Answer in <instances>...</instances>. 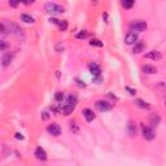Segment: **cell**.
Masks as SVG:
<instances>
[{"label":"cell","mask_w":166,"mask_h":166,"mask_svg":"<svg viewBox=\"0 0 166 166\" xmlns=\"http://www.w3.org/2000/svg\"><path fill=\"white\" fill-rule=\"evenodd\" d=\"M75 106H77V97L73 96V95H70V96L68 97V100H66V104L62 105L61 112L65 115H69L70 113H73V110L75 109Z\"/></svg>","instance_id":"6da1fadb"},{"label":"cell","mask_w":166,"mask_h":166,"mask_svg":"<svg viewBox=\"0 0 166 166\" xmlns=\"http://www.w3.org/2000/svg\"><path fill=\"white\" fill-rule=\"evenodd\" d=\"M45 8V12L49 14H61V13H64L65 9H64V7H61L59 5V4H55V3H47L44 5Z\"/></svg>","instance_id":"7a4b0ae2"},{"label":"cell","mask_w":166,"mask_h":166,"mask_svg":"<svg viewBox=\"0 0 166 166\" xmlns=\"http://www.w3.org/2000/svg\"><path fill=\"white\" fill-rule=\"evenodd\" d=\"M131 30H135V31H145V29H147V22L145 21H142V20H138V21H134L131 25H130Z\"/></svg>","instance_id":"3957f363"},{"label":"cell","mask_w":166,"mask_h":166,"mask_svg":"<svg viewBox=\"0 0 166 166\" xmlns=\"http://www.w3.org/2000/svg\"><path fill=\"white\" fill-rule=\"evenodd\" d=\"M142 134L144 136V139H147V140H153V139H155V136H156L153 128L145 126V124H143V123H142Z\"/></svg>","instance_id":"277c9868"},{"label":"cell","mask_w":166,"mask_h":166,"mask_svg":"<svg viewBox=\"0 0 166 166\" xmlns=\"http://www.w3.org/2000/svg\"><path fill=\"white\" fill-rule=\"evenodd\" d=\"M47 131H48L51 135H53V136H59V135L61 134V128H60V126H59L57 123H51V124H48Z\"/></svg>","instance_id":"5b68a950"},{"label":"cell","mask_w":166,"mask_h":166,"mask_svg":"<svg viewBox=\"0 0 166 166\" xmlns=\"http://www.w3.org/2000/svg\"><path fill=\"white\" fill-rule=\"evenodd\" d=\"M96 108L100 112H108L112 109V104H109L108 101H104V100H99V101H96Z\"/></svg>","instance_id":"8992f818"},{"label":"cell","mask_w":166,"mask_h":166,"mask_svg":"<svg viewBox=\"0 0 166 166\" xmlns=\"http://www.w3.org/2000/svg\"><path fill=\"white\" fill-rule=\"evenodd\" d=\"M9 31H11L13 35L17 36V38H23L22 29H20L16 23H11V25H9Z\"/></svg>","instance_id":"52a82bcc"},{"label":"cell","mask_w":166,"mask_h":166,"mask_svg":"<svg viewBox=\"0 0 166 166\" xmlns=\"http://www.w3.org/2000/svg\"><path fill=\"white\" fill-rule=\"evenodd\" d=\"M138 42V34L136 32H132V31H130L128 34L124 36V43L126 44H134V43H136Z\"/></svg>","instance_id":"ba28073f"},{"label":"cell","mask_w":166,"mask_h":166,"mask_svg":"<svg viewBox=\"0 0 166 166\" xmlns=\"http://www.w3.org/2000/svg\"><path fill=\"white\" fill-rule=\"evenodd\" d=\"M88 69H90V72H91V74H92L94 77H100L101 69H100V66H99L97 64H95V62H91V64L88 65Z\"/></svg>","instance_id":"9c48e42d"},{"label":"cell","mask_w":166,"mask_h":166,"mask_svg":"<svg viewBox=\"0 0 166 166\" xmlns=\"http://www.w3.org/2000/svg\"><path fill=\"white\" fill-rule=\"evenodd\" d=\"M34 156L38 158L39 161H45L47 160V153H45V151L42 147H38L35 149V152H34Z\"/></svg>","instance_id":"30bf717a"},{"label":"cell","mask_w":166,"mask_h":166,"mask_svg":"<svg viewBox=\"0 0 166 166\" xmlns=\"http://www.w3.org/2000/svg\"><path fill=\"white\" fill-rule=\"evenodd\" d=\"M83 117L86 118V121L87 122H92L94 119H95V113L91 109H88V108H86V109H83Z\"/></svg>","instance_id":"8fae6325"},{"label":"cell","mask_w":166,"mask_h":166,"mask_svg":"<svg viewBox=\"0 0 166 166\" xmlns=\"http://www.w3.org/2000/svg\"><path fill=\"white\" fill-rule=\"evenodd\" d=\"M13 60V53L12 52H5L2 57V62H3V66H8Z\"/></svg>","instance_id":"7c38bea8"},{"label":"cell","mask_w":166,"mask_h":166,"mask_svg":"<svg viewBox=\"0 0 166 166\" xmlns=\"http://www.w3.org/2000/svg\"><path fill=\"white\" fill-rule=\"evenodd\" d=\"M161 57H162V55H161V52L158 51H151L148 52L147 55H145V59H149V60H161Z\"/></svg>","instance_id":"4fadbf2b"},{"label":"cell","mask_w":166,"mask_h":166,"mask_svg":"<svg viewBox=\"0 0 166 166\" xmlns=\"http://www.w3.org/2000/svg\"><path fill=\"white\" fill-rule=\"evenodd\" d=\"M145 49V43L144 42H136L134 45V53H140Z\"/></svg>","instance_id":"5bb4252c"},{"label":"cell","mask_w":166,"mask_h":166,"mask_svg":"<svg viewBox=\"0 0 166 166\" xmlns=\"http://www.w3.org/2000/svg\"><path fill=\"white\" fill-rule=\"evenodd\" d=\"M143 72L145 74H156L157 73V68L153 65H144L143 66Z\"/></svg>","instance_id":"9a60e30c"},{"label":"cell","mask_w":166,"mask_h":166,"mask_svg":"<svg viewBox=\"0 0 166 166\" xmlns=\"http://www.w3.org/2000/svg\"><path fill=\"white\" fill-rule=\"evenodd\" d=\"M21 21H23V22H26V23H34L35 22L34 17H31L30 14H21Z\"/></svg>","instance_id":"2e32d148"},{"label":"cell","mask_w":166,"mask_h":166,"mask_svg":"<svg viewBox=\"0 0 166 166\" xmlns=\"http://www.w3.org/2000/svg\"><path fill=\"white\" fill-rule=\"evenodd\" d=\"M135 104L139 108H143V109H149V108H151V105H149L148 103H145L144 100H142V99H138V100H135Z\"/></svg>","instance_id":"e0dca14e"},{"label":"cell","mask_w":166,"mask_h":166,"mask_svg":"<svg viewBox=\"0 0 166 166\" xmlns=\"http://www.w3.org/2000/svg\"><path fill=\"white\" fill-rule=\"evenodd\" d=\"M149 121H151V124L152 126H157V124L160 123V117L157 114H152L151 118H149Z\"/></svg>","instance_id":"ac0fdd59"},{"label":"cell","mask_w":166,"mask_h":166,"mask_svg":"<svg viewBox=\"0 0 166 166\" xmlns=\"http://www.w3.org/2000/svg\"><path fill=\"white\" fill-rule=\"evenodd\" d=\"M134 3H135V0H122V5L126 8V9H130V8H132Z\"/></svg>","instance_id":"d6986e66"},{"label":"cell","mask_w":166,"mask_h":166,"mask_svg":"<svg viewBox=\"0 0 166 166\" xmlns=\"http://www.w3.org/2000/svg\"><path fill=\"white\" fill-rule=\"evenodd\" d=\"M90 44L92 45V47H103V42L100 39H91Z\"/></svg>","instance_id":"ffe728a7"},{"label":"cell","mask_w":166,"mask_h":166,"mask_svg":"<svg viewBox=\"0 0 166 166\" xmlns=\"http://www.w3.org/2000/svg\"><path fill=\"white\" fill-rule=\"evenodd\" d=\"M57 26L60 27L61 31H66V30H68V22H66V21H60V22L57 23Z\"/></svg>","instance_id":"44dd1931"},{"label":"cell","mask_w":166,"mask_h":166,"mask_svg":"<svg viewBox=\"0 0 166 166\" xmlns=\"http://www.w3.org/2000/svg\"><path fill=\"white\" fill-rule=\"evenodd\" d=\"M77 38L78 39H85V38H87V31L86 30H82L79 34H77Z\"/></svg>","instance_id":"7402d4cb"},{"label":"cell","mask_w":166,"mask_h":166,"mask_svg":"<svg viewBox=\"0 0 166 166\" xmlns=\"http://www.w3.org/2000/svg\"><path fill=\"white\" fill-rule=\"evenodd\" d=\"M55 99L57 101H62V99H64V92H56V95H55Z\"/></svg>","instance_id":"603a6c76"},{"label":"cell","mask_w":166,"mask_h":166,"mask_svg":"<svg viewBox=\"0 0 166 166\" xmlns=\"http://www.w3.org/2000/svg\"><path fill=\"white\" fill-rule=\"evenodd\" d=\"M18 3H20V0H9V5L11 7H13V8H16L18 5Z\"/></svg>","instance_id":"cb8c5ba5"},{"label":"cell","mask_w":166,"mask_h":166,"mask_svg":"<svg viewBox=\"0 0 166 166\" xmlns=\"http://www.w3.org/2000/svg\"><path fill=\"white\" fill-rule=\"evenodd\" d=\"M22 4H25V5H31L32 3H34V0H20Z\"/></svg>","instance_id":"d4e9b609"},{"label":"cell","mask_w":166,"mask_h":166,"mask_svg":"<svg viewBox=\"0 0 166 166\" xmlns=\"http://www.w3.org/2000/svg\"><path fill=\"white\" fill-rule=\"evenodd\" d=\"M7 47H8V44L5 43V40H2V51H3V52L7 49Z\"/></svg>","instance_id":"484cf974"},{"label":"cell","mask_w":166,"mask_h":166,"mask_svg":"<svg viewBox=\"0 0 166 166\" xmlns=\"http://www.w3.org/2000/svg\"><path fill=\"white\" fill-rule=\"evenodd\" d=\"M126 90L128 91V92H130V95H135V94H136V91L132 90V88H130V87H126Z\"/></svg>","instance_id":"4316f807"},{"label":"cell","mask_w":166,"mask_h":166,"mask_svg":"<svg viewBox=\"0 0 166 166\" xmlns=\"http://www.w3.org/2000/svg\"><path fill=\"white\" fill-rule=\"evenodd\" d=\"M42 117H43V119H48V118H49V115H48L47 112H44V113H42Z\"/></svg>","instance_id":"83f0119b"},{"label":"cell","mask_w":166,"mask_h":166,"mask_svg":"<svg viewBox=\"0 0 166 166\" xmlns=\"http://www.w3.org/2000/svg\"><path fill=\"white\" fill-rule=\"evenodd\" d=\"M16 139H18V140H22V139H23L22 134H20V132H17V134H16Z\"/></svg>","instance_id":"f1b7e54d"},{"label":"cell","mask_w":166,"mask_h":166,"mask_svg":"<svg viewBox=\"0 0 166 166\" xmlns=\"http://www.w3.org/2000/svg\"><path fill=\"white\" fill-rule=\"evenodd\" d=\"M49 21H51V23H56V25L60 22V20H57V18H51Z\"/></svg>","instance_id":"f546056e"},{"label":"cell","mask_w":166,"mask_h":166,"mask_svg":"<svg viewBox=\"0 0 166 166\" xmlns=\"http://www.w3.org/2000/svg\"><path fill=\"white\" fill-rule=\"evenodd\" d=\"M165 105H166V99H165Z\"/></svg>","instance_id":"4dcf8cb0"}]
</instances>
